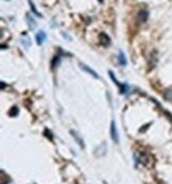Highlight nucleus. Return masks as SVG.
<instances>
[{
	"label": "nucleus",
	"mask_w": 172,
	"mask_h": 184,
	"mask_svg": "<svg viewBox=\"0 0 172 184\" xmlns=\"http://www.w3.org/2000/svg\"><path fill=\"white\" fill-rule=\"evenodd\" d=\"M99 1H100V2H101V3H102V2H103V0H99Z\"/></svg>",
	"instance_id": "14"
},
{
	"label": "nucleus",
	"mask_w": 172,
	"mask_h": 184,
	"mask_svg": "<svg viewBox=\"0 0 172 184\" xmlns=\"http://www.w3.org/2000/svg\"><path fill=\"white\" fill-rule=\"evenodd\" d=\"M165 98L167 99V100H169L170 102H172V89H169V91H167L165 93Z\"/></svg>",
	"instance_id": "12"
},
{
	"label": "nucleus",
	"mask_w": 172,
	"mask_h": 184,
	"mask_svg": "<svg viewBox=\"0 0 172 184\" xmlns=\"http://www.w3.org/2000/svg\"><path fill=\"white\" fill-rule=\"evenodd\" d=\"M118 61H119L120 65H122V66H125V65L127 64V59H125V53H123V52H122L121 50L119 51V56H118Z\"/></svg>",
	"instance_id": "10"
},
{
	"label": "nucleus",
	"mask_w": 172,
	"mask_h": 184,
	"mask_svg": "<svg viewBox=\"0 0 172 184\" xmlns=\"http://www.w3.org/2000/svg\"><path fill=\"white\" fill-rule=\"evenodd\" d=\"M148 17H149V12L147 11V10H141V11L137 14V20L139 24L146 22L147 20H148Z\"/></svg>",
	"instance_id": "5"
},
{
	"label": "nucleus",
	"mask_w": 172,
	"mask_h": 184,
	"mask_svg": "<svg viewBox=\"0 0 172 184\" xmlns=\"http://www.w3.org/2000/svg\"><path fill=\"white\" fill-rule=\"evenodd\" d=\"M99 40H100V44L104 47H107V46L111 45V38L106 33H100L99 34Z\"/></svg>",
	"instance_id": "4"
},
{
	"label": "nucleus",
	"mask_w": 172,
	"mask_h": 184,
	"mask_svg": "<svg viewBox=\"0 0 172 184\" xmlns=\"http://www.w3.org/2000/svg\"><path fill=\"white\" fill-rule=\"evenodd\" d=\"M9 115H10V116H17V115H18V109H17L16 107L12 108L11 111L9 112Z\"/></svg>",
	"instance_id": "13"
},
{
	"label": "nucleus",
	"mask_w": 172,
	"mask_h": 184,
	"mask_svg": "<svg viewBox=\"0 0 172 184\" xmlns=\"http://www.w3.org/2000/svg\"><path fill=\"white\" fill-rule=\"evenodd\" d=\"M80 66H81V69H83L84 71L87 72V74L91 75L94 78H96V79H100V77H99L98 74H97V72H96L95 70L91 69V68H89V67H88L87 65H85V64H83V63H81V64H80Z\"/></svg>",
	"instance_id": "7"
},
{
	"label": "nucleus",
	"mask_w": 172,
	"mask_h": 184,
	"mask_svg": "<svg viewBox=\"0 0 172 184\" xmlns=\"http://www.w3.org/2000/svg\"><path fill=\"white\" fill-rule=\"evenodd\" d=\"M134 159H135L136 164H140V165H142V166L149 165V163H150V157H149L147 153H145V152H138V153H135Z\"/></svg>",
	"instance_id": "1"
},
{
	"label": "nucleus",
	"mask_w": 172,
	"mask_h": 184,
	"mask_svg": "<svg viewBox=\"0 0 172 184\" xmlns=\"http://www.w3.org/2000/svg\"><path fill=\"white\" fill-rule=\"evenodd\" d=\"M29 4H30V6H31V11L33 12V13H34L37 17H42V14H40V12H37L36 6H34V2H33L32 0H29Z\"/></svg>",
	"instance_id": "11"
},
{
	"label": "nucleus",
	"mask_w": 172,
	"mask_h": 184,
	"mask_svg": "<svg viewBox=\"0 0 172 184\" xmlns=\"http://www.w3.org/2000/svg\"><path fill=\"white\" fill-rule=\"evenodd\" d=\"M111 137L114 143L119 144V135H118V131H117L115 121H112L111 123Z\"/></svg>",
	"instance_id": "3"
},
{
	"label": "nucleus",
	"mask_w": 172,
	"mask_h": 184,
	"mask_svg": "<svg viewBox=\"0 0 172 184\" xmlns=\"http://www.w3.org/2000/svg\"><path fill=\"white\" fill-rule=\"evenodd\" d=\"M70 133L72 134V136H73L74 139H76V141H78V144H79V146L81 147V148H84V141H83V139H81V137H80V136L78 135V134L76 133L74 131H70Z\"/></svg>",
	"instance_id": "9"
},
{
	"label": "nucleus",
	"mask_w": 172,
	"mask_h": 184,
	"mask_svg": "<svg viewBox=\"0 0 172 184\" xmlns=\"http://www.w3.org/2000/svg\"><path fill=\"white\" fill-rule=\"evenodd\" d=\"M109 77H111V79L113 80V82L116 84L118 87H119V89H120V93L121 94H125V93H127V85L125 84H122V83H120L119 81L117 80L116 78H115V75H114V72L112 71V70H109Z\"/></svg>",
	"instance_id": "2"
},
{
	"label": "nucleus",
	"mask_w": 172,
	"mask_h": 184,
	"mask_svg": "<svg viewBox=\"0 0 172 184\" xmlns=\"http://www.w3.org/2000/svg\"><path fill=\"white\" fill-rule=\"evenodd\" d=\"M26 20H27V24H28V26H29V28L31 30H34L35 27H36V22L34 20V18L32 16H30L29 13L26 14Z\"/></svg>",
	"instance_id": "8"
},
{
	"label": "nucleus",
	"mask_w": 172,
	"mask_h": 184,
	"mask_svg": "<svg viewBox=\"0 0 172 184\" xmlns=\"http://www.w3.org/2000/svg\"><path fill=\"white\" fill-rule=\"evenodd\" d=\"M35 38H36L37 45H42V44L46 42V40H47V34L45 33V31H42H42H40V32L37 33Z\"/></svg>",
	"instance_id": "6"
}]
</instances>
